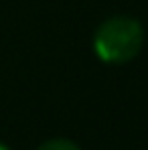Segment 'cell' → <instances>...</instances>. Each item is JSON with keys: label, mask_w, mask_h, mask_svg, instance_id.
I'll return each mask as SVG.
<instances>
[{"label": "cell", "mask_w": 148, "mask_h": 150, "mask_svg": "<svg viewBox=\"0 0 148 150\" xmlns=\"http://www.w3.org/2000/svg\"><path fill=\"white\" fill-rule=\"evenodd\" d=\"M142 26L134 18L116 16L99 25L93 37V49L106 63H126L142 47Z\"/></svg>", "instance_id": "obj_1"}, {"label": "cell", "mask_w": 148, "mask_h": 150, "mask_svg": "<svg viewBox=\"0 0 148 150\" xmlns=\"http://www.w3.org/2000/svg\"><path fill=\"white\" fill-rule=\"evenodd\" d=\"M39 150H81V148L67 138H55V140H47L45 144H41Z\"/></svg>", "instance_id": "obj_2"}, {"label": "cell", "mask_w": 148, "mask_h": 150, "mask_svg": "<svg viewBox=\"0 0 148 150\" xmlns=\"http://www.w3.org/2000/svg\"><path fill=\"white\" fill-rule=\"evenodd\" d=\"M0 150H10V148H8L6 144H2V142H0Z\"/></svg>", "instance_id": "obj_3"}]
</instances>
